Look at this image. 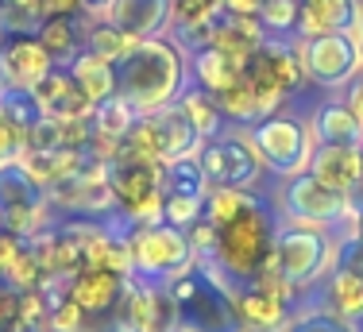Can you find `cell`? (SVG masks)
I'll return each instance as SVG.
<instances>
[{
    "label": "cell",
    "mask_w": 363,
    "mask_h": 332,
    "mask_svg": "<svg viewBox=\"0 0 363 332\" xmlns=\"http://www.w3.org/2000/svg\"><path fill=\"white\" fill-rule=\"evenodd\" d=\"M167 332H182V328H167Z\"/></svg>",
    "instance_id": "43"
},
{
    "label": "cell",
    "mask_w": 363,
    "mask_h": 332,
    "mask_svg": "<svg viewBox=\"0 0 363 332\" xmlns=\"http://www.w3.org/2000/svg\"><path fill=\"white\" fill-rule=\"evenodd\" d=\"M271 243H274L271 205L255 194L228 224L217 228V248H213L209 263L217 267L232 286H244L267 267V259H271Z\"/></svg>",
    "instance_id": "3"
},
{
    "label": "cell",
    "mask_w": 363,
    "mask_h": 332,
    "mask_svg": "<svg viewBox=\"0 0 363 332\" xmlns=\"http://www.w3.org/2000/svg\"><path fill=\"white\" fill-rule=\"evenodd\" d=\"M0 221H4L8 232L23 236V240L55 228V224H50L47 186H39L16 159L0 166Z\"/></svg>",
    "instance_id": "9"
},
{
    "label": "cell",
    "mask_w": 363,
    "mask_h": 332,
    "mask_svg": "<svg viewBox=\"0 0 363 332\" xmlns=\"http://www.w3.org/2000/svg\"><path fill=\"white\" fill-rule=\"evenodd\" d=\"M128 251H132V275L143 282H167L178 270L194 263L189 236L170 224H140L128 232Z\"/></svg>",
    "instance_id": "6"
},
{
    "label": "cell",
    "mask_w": 363,
    "mask_h": 332,
    "mask_svg": "<svg viewBox=\"0 0 363 332\" xmlns=\"http://www.w3.org/2000/svg\"><path fill=\"white\" fill-rule=\"evenodd\" d=\"M301 47V66H306V82L321 85V89H348L363 74V50L356 31H333L317 35V39H298Z\"/></svg>",
    "instance_id": "10"
},
{
    "label": "cell",
    "mask_w": 363,
    "mask_h": 332,
    "mask_svg": "<svg viewBox=\"0 0 363 332\" xmlns=\"http://www.w3.org/2000/svg\"><path fill=\"white\" fill-rule=\"evenodd\" d=\"M128 275L105 267H82L70 278V298L85 309V317H101V313H116V301L124 294Z\"/></svg>",
    "instance_id": "15"
},
{
    "label": "cell",
    "mask_w": 363,
    "mask_h": 332,
    "mask_svg": "<svg viewBox=\"0 0 363 332\" xmlns=\"http://www.w3.org/2000/svg\"><path fill=\"white\" fill-rule=\"evenodd\" d=\"M282 216L298 224H317V228H336L352 216L356 201L344 189L321 182L313 170H301L294 178H282Z\"/></svg>",
    "instance_id": "8"
},
{
    "label": "cell",
    "mask_w": 363,
    "mask_h": 332,
    "mask_svg": "<svg viewBox=\"0 0 363 332\" xmlns=\"http://www.w3.org/2000/svg\"><path fill=\"white\" fill-rule=\"evenodd\" d=\"M28 248V240L23 236H16V232H8V228H0V275H4L8 267L20 259V251Z\"/></svg>",
    "instance_id": "34"
},
{
    "label": "cell",
    "mask_w": 363,
    "mask_h": 332,
    "mask_svg": "<svg viewBox=\"0 0 363 332\" xmlns=\"http://www.w3.org/2000/svg\"><path fill=\"white\" fill-rule=\"evenodd\" d=\"M236 298V313H240V325L247 332H282L290 321V305L279 298V294L263 290V286L247 282L232 290Z\"/></svg>",
    "instance_id": "16"
},
{
    "label": "cell",
    "mask_w": 363,
    "mask_h": 332,
    "mask_svg": "<svg viewBox=\"0 0 363 332\" xmlns=\"http://www.w3.org/2000/svg\"><path fill=\"white\" fill-rule=\"evenodd\" d=\"M282 332H356V325L336 317V313H328V309H317V313H298V317H290Z\"/></svg>",
    "instance_id": "33"
},
{
    "label": "cell",
    "mask_w": 363,
    "mask_h": 332,
    "mask_svg": "<svg viewBox=\"0 0 363 332\" xmlns=\"http://www.w3.org/2000/svg\"><path fill=\"white\" fill-rule=\"evenodd\" d=\"M259 23L271 39H290L298 35V0H267L259 8Z\"/></svg>",
    "instance_id": "31"
},
{
    "label": "cell",
    "mask_w": 363,
    "mask_h": 332,
    "mask_svg": "<svg viewBox=\"0 0 363 332\" xmlns=\"http://www.w3.org/2000/svg\"><path fill=\"white\" fill-rule=\"evenodd\" d=\"M252 135H255V147H259V155H263L267 170H274L279 178H294V174L309 170V162H313L317 135H313V128H309V120L301 124V120H294V116L274 112V116L255 120Z\"/></svg>",
    "instance_id": "7"
},
{
    "label": "cell",
    "mask_w": 363,
    "mask_h": 332,
    "mask_svg": "<svg viewBox=\"0 0 363 332\" xmlns=\"http://www.w3.org/2000/svg\"><path fill=\"white\" fill-rule=\"evenodd\" d=\"M252 197H255V189H217V186H209V194H205V221H209L213 228H220V224H228Z\"/></svg>",
    "instance_id": "30"
},
{
    "label": "cell",
    "mask_w": 363,
    "mask_h": 332,
    "mask_svg": "<svg viewBox=\"0 0 363 332\" xmlns=\"http://www.w3.org/2000/svg\"><path fill=\"white\" fill-rule=\"evenodd\" d=\"M267 0H224V12L232 16H255L259 20V8H263Z\"/></svg>",
    "instance_id": "37"
},
{
    "label": "cell",
    "mask_w": 363,
    "mask_h": 332,
    "mask_svg": "<svg viewBox=\"0 0 363 332\" xmlns=\"http://www.w3.org/2000/svg\"><path fill=\"white\" fill-rule=\"evenodd\" d=\"M35 39L55 55L58 66H66L77 50L85 47V28H82V16H47L39 23Z\"/></svg>",
    "instance_id": "24"
},
{
    "label": "cell",
    "mask_w": 363,
    "mask_h": 332,
    "mask_svg": "<svg viewBox=\"0 0 363 332\" xmlns=\"http://www.w3.org/2000/svg\"><path fill=\"white\" fill-rule=\"evenodd\" d=\"M325 309L359 325L363 321V275L352 267H336L325 282Z\"/></svg>",
    "instance_id": "20"
},
{
    "label": "cell",
    "mask_w": 363,
    "mask_h": 332,
    "mask_svg": "<svg viewBox=\"0 0 363 332\" xmlns=\"http://www.w3.org/2000/svg\"><path fill=\"white\" fill-rule=\"evenodd\" d=\"M31 101L39 104V112L47 120H85V116H93V109H97V104L77 89L74 74L66 66L50 70L35 89H31Z\"/></svg>",
    "instance_id": "12"
},
{
    "label": "cell",
    "mask_w": 363,
    "mask_h": 332,
    "mask_svg": "<svg viewBox=\"0 0 363 332\" xmlns=\"http://www.w3.org/2000/svg\"><path fill=\"white\" fill-rule=\"evenodd\" d=\"M170 16H174V0H112L105 20L116 23L124 35H132L135 43H143L167 35Z\"/></svg>",
    "instance_id": "13"
},
{
    "label": "cell",
    "mask_w": 363,
    "mask_h": 332,
    "mask_svg": "<svg viewBox=\"0 0 363 332\" xmlns=\"http://www.w3.org/2000/svg\"><path fill=\"white\" fill-rule=\"evenodd\" d=\"M47 16H82V0H43Z\"/></svg>",
    "instance_id": "36"
},
{
    "label": "cell",
    "mask_w": 363,
    "mask_h": 332,
    "mask_svg": "<svg viewBox=\"0 0 363 332\" xmlns=\"http://www.w3.org/2000/svg\"><path fill=\"white\" fill-rule=\"evenodd\" d=\"M47 20L43 0H0V31L4 35H35Z\"/></svg>",
    "instance_id": "28"
},
{
    "label": "cell",
    "mask_w": 363,
    "mask_h": 332,
    "mask_svg": "<svg viewBox=\"0 0 363 332\" xmlns=\"http://www.w3.org/2000/svg\"><path fill=\"white\" fill-rule=\"evenodd\" d=\"M82 28H85V47L82 50L105 58V62H112V66L124 62V58L132 55V47H135L132 35H124L116 23H108L105 16H82Z\"/></svg>",
    "instance_id": "25"
},
{
    "label": "cell",
    "mask_w": 363,
    "mask_h": 332,
    "mask_svg": "<svg viewBox=\"0 0 363 332\" xmlns=\"http://www.w3.org/2000/svg\"><path fill=\"white\" fill-rule=\"evenodd\" d=\"M178 305V328L182 332H244L236 313V286L220 275L209 259H194L186 270L162 282Z\"/></svg>",
    "instance_id": "2"
},
{
    "label": "cell",
    "mask_w": 363,
    "mask_h": 332,
    "mask_svg": "<svg viewBox=\"0 0 363 332\" xmlns=\"http://www.w3.org/2000/svg\"><path fill=\"white\" fill-rule=\"evenodd\" d=\"M189 77V58L178 43L167 35L159 39H143L132 47L124 62H116V93L132 104L140 116L167 109L182 97Z\"/></svg>",
    "instance_id": "1"
},
{
    "label": "cell",
    "mask_w": 363,
    "mask_h": 332,
    "mask_svg": "<svg viewBox=\"0 0 363 332\" xmlns=\"http://www.w3.org/2000/svg\"><path fill=\"white\" fill-rule=\"evenodd\" d=\"M244 332H247V328H244Z\"/></svg>",
    "instance_id": "45"
},
{
    "label": "cell",
    "mask_w": 363,
    "mask_h": 332,
    "mask_svg": "<svg viewBox=\"0 0 363 332\" xmlns=\"http://www.w3.org/2000/svg\"><path fill=\"white\" fill-rule=\"evenodd\" d=\"M112 0H82V16H108Z\"/></svg>",
    "instance_id": "40"
},
{
    "label": "cell",
    "mask_w": 363,
    "mask_h": 332,
    "mask_svg": "<svg viewBox=\"0 0 363 332\" xmlns=\"http://www.w3.org/2000/svg\"><path fill=\"white\" fill-rule=\"evenodd\" d=\"M340 255V240H333V228H317V224H298V221H282L274 228L271 243V259L267 267L290 286V290H306Z\"/></svg>",
    "instance_id": "4"
},
{
    "label": "cell",
    "mask_w": 363,
    "mask_h": 332,
    "mask_svg": "<svg viewBox=\"0 0 363 332\" xmlns=\"http://www.w3.org/2000/svg\"><path fill=\"white\" fill-rule=\"evenodd\" d=\"M135 120H140V112L120 97V93L108 101H101L97 109H93V139L89 143H105L116 151V147L124 143V135L135 128Z\"/></svg>",
    "instance_id": "23"
},
{
    "label": "cell",
    "mask_w": 363,
    "mask_h": 332,
    "mask_svg": "<svg viewBox=\"0 0 363 332\" xmlns=\"http://www.w3.org/2000/svg\"><path fill=\"white\" fill-rule=\"evenodd\" d=\"M309 170H313L321 182H328V186L344 189V194H356V189L363 186V155H359V147H325L321 143L313 151Z\"/></svg>",
    "instance_id": "19"
},
{
    "label": "cell",
    "mask_w": 363,
    "mask_h": 332,
    "mask_svg": "<svg viewBox=\"0 0 363 332\" xmlns=\"http://www.w3.org/2000/svg\"><path fill=\"white\" fill-rule=\"evenodd\" d=\"M147 124H151L159 162L189 159V155H197V147H201V135H197L194 124H189V116L182 112L178 101L167 104V109H159V112H151V116H147Z\"/></svg>",
    "instance_id": "14"
},
{
    "label": "cell",
    "mask_w": 363,
    "mask_h": 332,
    "mask_svg": "<svg viewBox=\"0 0 363 332\" xmlns=\"http://www.w3.org/2000/svg\"><path fill=\"white\" fill-rule=\"evenodd\" d=\"M356 39H359V50H363V4H359V20H356Z\"/></svg>",
    "instance_id": "41"
},
{
    "label": "cell",
    "mask_w": 363,
    "mask_h": 332,
    "mask_svg": "<svg viewBox=\"0 0 363 332\" xmlns=\"http://www.w3.org/2000/svg\"><path fill=\"white\" fill-rule=\"evenodd\" d=\"M189 77H194V85H201L205 93L217 97V93H224L240 77V62H232L217 47H197L189 55Z\"/></svg>",
    "instance_id": "22"
},
{
    "label": "cell",
    "mask_w": 363,
    "mask_h": 332,
    "mask_svg": "<svg viewBox=\"0 0 363 332\" xmlns=\"http://www.w3.org/2000/svg\"><path fill=\"white\" fill-rule=\"evenodd\" d=\"M344 224H348V232H344V236H352L356 243H363V205L352 209V216H348Z\"/></svg>",
    "instance_id": "39"
},
{
    "label": "cell",
    "mask_w": 363,
    "mask_h": 332,
    "mask_svg": "<svg viewBox=\"0 0 363 332\" xmlns=\"http://www.w3.org/2000/svg\"><path fill=\"white\" fill-rule=\"evenodd\" d=\"M55 66H58L55 55L43 47L35 35H12V39L0 43V77H4V89L31 93Z\"/></svg>",
    "instance_id": "11"
},
{
    "label": "cell",
    "mask_w": 363,
    "mask_h": 332,
    "mask_svg": "<svg viewBox=\"0 0 363 332\" xmlns=\"http://www.w3.org/2000/svg\"><path fill=\"white\" fill-rule=\"evenodd\" d=\"M201 216H205V197H182V194L162 197V224H170V228L189 232Z\"/></svg>",
    "instance_id": "32"
},
{
    "label": "cell",
    "mask_w": 363,
    "mask_h": 332,
    "mask_svg": "<svg viewBox=\"0 0 363 332\" xmlns=\"http://www.w3.org/2000/svg\"><path fill=\"white\" fill-rule=\"evenodd\" d=\"M309 128L317 135V147H359L363 143V128L356 120V112L348 109V101H325L313 109Z\"/></svg>",
    "instance_id": "18"
},
{
    "label": "cell",
    "mask_w": 363,
    "mask_h": 332,
    "mask_svg": "<svg viewBox=\"0 0 363 332\" xmlns=\"http://www.w3.org/2000/svg\"><path fill=\"white\" fill-rule=\"evenodd\" d=\"M356 332H363V321H359V325H356Z\"/></svg>",
    "instance_id": "42"
},
{
    "label": "cell",
    "mask_w": 363,
    "mask_h": 332,
    "mask_svg": "<svg viewBox=\"0 0 363 332\" xmlns=\"http://www.w3.org/2000/svg\"><path fill=\"white\" fill-rule=\"evenodd\" d=\"M162 194H182V197H205L209 194V178H205L197 155L162 162Z\"/></svg>",
    "instance_id": "26"
},
{
    "label": "cell",
    "mask_w": 363,
    "mask_h": 332,
    "mask_svg": "<svg viewBox=\"0 0 363 332\" xmlns=\"http://www.w3.org/2000/svg\"><path fill=\"white\" fill-rule=\"evenodd\" d=\"M217 109H220V116H224V120H232V124H244V128H252L255 120H259L255 93L247 89L244 77H236V82H232L224 93H217Z\"/></svg>",
    "instance_id": "29"
},
{
    "label": "cell",
    "mask_w": 363,
    "mask_h": 332,
    "mask_svg": "<svg viewBox=\"0 0 363 332\" xmlns=\"http://www.w3.org/2000/svg\"><path fill=\"white\" fill-rule=\"evenodd\" d=\"M182 112L189 116V124L197 128V135L201 139H209V135H217L220 132V124H224V116H220V109H217V97L213 93H205L201 85H186L182 89Z\"/></svg>",
    "instance_id": "27"
},
{
    "label": "cell",
    "mask_w": 363,
    "mask_h": 332,
    "mask_svg": "<svg viewBox=\"0 0 363 332\" xmlns=\"http://www.w3.org/2000/svg\"><path fill=\"white\" fill-rule=\"evenodd\" d=\"M66 70L74 74L77 89H82L93 104H101V101L116 97V66L105 62V58L89 55V50H77L70 62H66Z\"/></svg>",
    "instance_id": "21"
},
{
    "label": "cell",
    "mask_w": 363,
    "mask_h": 332,
    "mask_svg": "<svg viewBox=\"0 0 363 332\" xmlns=\"http://www.w3.org/2000/svg\"><path fill=\"white\" fill-rule=\"evenodd\" d=\"M344 101H348V109L356 112V120H359V128H363V74L348 85V97H344Z\"/></svg>",
    "instance_id": "38"
},
{
    "label": "cell",
    "mask_w": 363,
    "mask_h": 332,
    "mask_svg": "<svg viewBox=\"0 0 363 332\" xmlns=\"http://www.w3.org/2000/svg\"><path fill=\"white\" fill-rule=\"evenodd\" d=\"M20 135H16L12 132V128H4V124H0V166H4V162H12L16 159V155H20Z\"/></svg>",
    "instance_id": "35"
},
{
    "label": "cell",
    "mask_w": 363,
    "mask_h": 332,
    "mask_svg": "<svg viewBox=\"0 0 363 332\" xmlns=\"http://www.w3.org/2000/svg\"><path fill=\"white\" fill-rule=\"evenodd\" d=\"M359 0H298V39L356 31Z\"/></svg>",
    "instance_id": "17"
},
{
    "label": "cell",
    "mask_w": 363,
    "mask_h": 332,
    "mask_svg": "<svg viewBox=\"0 0 363 332\" xmlns=\"http://www.w3.org/2000/svg\"><path fill=\"white\" fill-rule=\"evenodd\" d=\"M197 162H201L209 186H217V189H255V182L267 170L252 128H244V124L220 128L217 135L201 139Z\"/></svg>",
    "instance_id": "5"
},
{
    "label": "cell",
    "mask_w": 363,
    "mask_h": 332,
    "mask_svg": "<svg viewBox=\"0 0 363 332\" xmlns=\"http://www.w3.org/2000/svg\"><path fill=\"white\" fill-rule=\"evenodd\" d=\"M359 155H363V143H359Z\"/></svg>",
    "instance_id": "44"
}]
</instances>
